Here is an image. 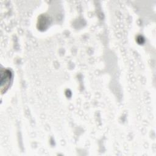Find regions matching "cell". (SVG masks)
Masks as SVG:
<instances>
[{
    "label": "cell",
    "instance_id": "1",
    "mask_svg": "<svg viewBox=\"0 0 156 156\" xmlns=\"http://www.w3.org/2000/svg\"><path fill=\"white\" fill-rule=\"evenodd\" d=\"M11 79V73L9 70H4L1 71V91L3 88H7L10 83Z\"/></svg>",
    "mask_w": 156,
    "mask_h": 156
}]
</instances>
